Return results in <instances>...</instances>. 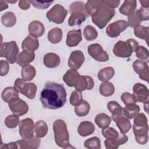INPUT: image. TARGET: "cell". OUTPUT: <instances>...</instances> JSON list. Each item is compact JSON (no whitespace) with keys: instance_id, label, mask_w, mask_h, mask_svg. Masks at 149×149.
Returning a JSON list of instances; mask_svg holds the SVG:
<instances>
[{"instance_id":"cell-12","label":"cell","mask_w":149,"mask_h":149,"mask_svg":"<svg viewBox=\"0 0 149 149\" xmlns=\"http://www.w3.org/2000/svg\"><path fill=\"white\" fill-rule=\"evenodd\" d=\"M34 122L29 118L23 119L19 123V134L23 139H30L34 136Z\"/></svg>"},{"instance_id":"cell-24","label":"cell","mask_w":149,"mask_h":149,"mask_svg":"<svg viewBox=\"0 0 149 149\" xmlns=\"http://www.w3.org/2000/svg\"><path fill=\"white\" fill-rule=\"evenodd\" d=\"M43 62L46 67L48 68H54L59 65L61 59L57 54L49 52L45 54L43 58Z\"/></svg>"},{"instance_id":"cell-38","label":"cell","mask_w":149,"mask_h":149,"mask_svg":"<svg viewBox=\"0 0 149 149\" xmlns=\"http://www.w3.org/2000/svg\"><path fill=\"white\" fill-rule=\"evenodd\" d=\"M34 132L37 137L42 138L45 137L48 133L47 123L43 120L37 121L34 125Z\"/></svg>"},{"instance_id":"cell-25","label":"cell","mask_w":149,"mask_h":149,"mask_svg":"<svg viewBox=\"0 0 149 149\" xmlns=\"http://www.w3.org/2000/svg\"><path fill=\"white\" fill-rule=\"evenodd\" d=\"M39 42L37 38L31 36H27L22 41V49L31 51H36L38 48Z\"/></svg>"},{"instance_id":"cell-52","label":"cell","mask_w":149,"mask_h":149,"mask_svg":"<svg viewBox=\"0 0 149 149\" xmlns=\"http://www.w3.org/2000/svg\"><path fill=\"white\" fill-rule=\"evenodd\" d=\"M30 5L31 3L30 2V1H19V5L18 6H19V8L23 10H27L30 7Z\"/></svg>"},{"instance_id":"cell-3","label":"cell","mask_w":149,"mask_h":149,"mask_svg":"<svg viewBox=\"0 0 149 149\" xmlns=\"http://www.w3.org/2000/svg\"><path fill=\"white\" fill-rule=\"evenodd\" d=\"M133 131L137 143L146 144L148 139V126L147 118L143 113H139L134 117L133 125Z\"/></svg>"},{"instance_id":"cell-40","label":"cell","mask_w":149,"mask_h":149,"mask_svg":"<svg viewBox=\"0 0 149 149\" xmlns=\"http://www.w3.org/2000/svg\"><path fill=\"white\" fill-rule=\"evenodd\" d=\"M149 27L143 26H138L134 27V34L138 38L146 40L147 44L148 41Z\"/></svg>"},{"instance_id":"cell-29","label":"cell","mask_w":149,"mask_h":149,"mask_svg":"<svg viewBox=\"0 0 149 149\" xmlns=\"http://www.w3.org/2000/svg\"><path fill=\"white\" fill-rule=\"evenodd\" d=\"M115 74V70L112 67L108 66L101 69L98 73V79L103 82L108 81Z\"/></svg>"},{"instance_id":"cell-47","label":"cell","mask_w":149,"mask_h":149,"mask_svg":"<svg viewBox=\"0 0 149 149\" xmlns=\"http://www.w3.org/2000/svg\"><path fill=\"white\" fill-rule=\"evenodd\" d=\"M101 133L106 139H115L119 135V133L113 127L109 126L107 128L102 129Z\"/></svg>"},{"instance_id":"cell-44","label":"cell","mask_w":149,"mask_h":149,"mask_svg":"<svg viewBox=\"0 0 149 149\" xmlns=\"http://www.w3.org/2000/svg\"><path fill=\"white\" fill-rule=\"evenodd\" d=\"M5 126L10 129H13L17 126L19 122V116L16 115H10L6 117L4 121Z\"/></svg>"},{"instance_id":"cell-7","label":"cell","mask_w":149,"mask_h":149,"mask_svg":"<svg viewBox=\"0 0 149 149\" xmlns=\"http://www.w3.org/2000/svg\"><path fill=\"white\" fill-rule=\"evenodd\" d=\"M14 87L29 99H33L36 97L37 87L33 83H26L23 79L17 78L15 81Z\"/></svg>"},{"instance_id":"cell-49","label":"cell","mask_w":149,"mask_h":149,"mask_svg":"<svg viewBox=\"0 0 149 149\" xmlns=\"http://www.w3.org/2000/svg\"><path fill=\"white\" fill-rule=\"evenodd\" d=\"M136 56L141 60H147L148 58V51L143 46H139L136 51Z\"/></svg>"},{"instance_id":"cell-2","label":"cell","mask_w":149,"mask_h":149,"mask_svg":"<svg viewBox=\"0 0 149 149\" xmlns=\"http://www.w3.org/2000/svg\"><path fill=\"white\" fill-rule=\"evenodd\" d=\"M85 10L91 20L99 29H104L114 16L115 10L109 8L105 0H88L85 4Z\"/></svg>"},{"instance_id":"cell-55","label":"cell","mask_w":149,"mask_h":149,"mask_svg":"<svg viewBox=\"0 0 149 149\" xmlns=\"http://www.w3.org/2000/svg\"><path fill=\"white\" fill-rule=\"evenodd\" d=\"M0 8H1L0 11H2L4 9H7L8 8V5L6 1L1 0L0 1Z\"/></svg>"},{"instance_id":"cell-15","label":"cell","mask_w":149,"mask_h":149,"mask_svg":"<svg viewBox=\"0 0 149 149\" xmlns=\"http://www.w3.org/2000/svg\"><path fill=\"white\" fill-rule=\"evenodd\" d=\"M94 86V82L93 78L89 76L79 75L76 79L74 87L79 91L84 90H90L93 88Z\"/></svg>"},{"instance_id":"cell-50","label":"cell","mask_w":149,"mask_h":149,"mask_svg":"<svg viewBox=\"0 0 149 149\" xmlns=\"http://www.w3.org/2000/svg\"><path fill=\"white\" fill-rule=\"evenodd\" d=\"M31 4L34 7L39 9H45L48 8L50 5L53 3V1H30Z\"/></svg>"},{"instance_id":"cell-54","label":"cell","mask_w":149,"mask_h":149,"mask_svg":"<svg viewBox=\"0 0 149 149\" xmlns=\"http://www.w3.org/2000/svg\"><path fill=\"white\" fill-rule=\"evenodd\" d=\"M1 148H7V149H10V148H14V149H16L18 148V146L15 142H11L8 144H3L2 143V144L1 146Z\"/></svg>"},{"instance_id":"cell-17","label":"cell","mask_w":149,"mask_h":149,"mask_svg":"<svg viewBox=\"0 0 149 149\" xmlns=\"http://www.w3.org/2000/svg\"><path fill=\"white\" fill-rule=\"evenodd\" d=\"M20 149H35L39 148L41 143L40 139L33 136L30 139H23L16 141Z\"/></svg>"},{"instance_id":"cell-6","label":"cell","mask_w":149,"mask_h":149,"mask_svg":"<svg viewBox=\"0 0 149 149\" xmlns=\"http://www.w3.org/2000/svg\"><path fill=\"white\" fill-rule=\"evenodd\" d=\"M0 56L4 57L8 62L13 64L16 62L19 55V48L15 41L1 43Z\"/></svg>"},{"instance_id":"cell-20","label":"cell","mask_w":149,"mask_h":149,"mask_svg":"<svg viewBox=\"0 0 149 149\" xmlns=\"http://www.w3.org/2000/svg\"><path fill=\"white\" fill-rule=\"evenodd\" d=\"M35 58V53L34 51L29 50H23L17 56L16 63L21 67H23L32 62Z\"/></svg>"},{"instance_id":"cell-1","label":"cell","mask_w":149,"mask_h":149,"mask_svg":"<svg viewBox=\"0 0 149 149\" xmlns=\"http://www.w3.org/2000/svg\"><path fill=\"white\" fill-rule=\"evenodd\" d=\"M66 96V91L63 85L49 81L41 91L40 100L45 108L57 109L65 104Z\"/></svg>"},{"instance_id":"cell-22","label":"cell","mask_w":149,"mask_h":149,"mask_svg":"<svg viewBox=\"0 0 149 149\" xmlns=\"http://www.w3.org/2000/svg\"><path fill=\"white\" fill-rule=\"evenodd\" d=\"M107 107L111 113L112 118L114 122H115L119 118L124 115L123 108L116 101H109L107 104Z\"/></svg>"},{"instance_id":"cell-10","label":"cell","mask_w":149,"mask_h":149,"mask_svg":"<svg viewBox=\"0 0 149 149\" xmlns=\"http://www.w3.org/2000/svg\"><path fill=\"white\" fill-rule=\"evenodd\" d=\"M9 109L14 115L17 116H22L29 111V105L23 100L19 97H16L8 102Z\"/></svg>"},{"instance_id":"cell-57","label":"cell","mask_w":149,"mask_h":149,"mask_svg":"<svg viewBox=\"0 0 149 149\" xmlns=\"http://www.w3.org/2000/svg\"><path fill=\"white\" fill-rule=\"evenodd\" d=\"M6 2H9V3H16V2H17V1H7Z\"/></svg>"},{"instance_id":"cell-35","label":"cell","mask_w":149,"mask_h":149,"mask_svg":"<svg viewBox=\"0 0 149 149\" xmlns=\"http://www.w3.org/2000/svg\"><path fill=\"white\" fill-rule=\"evenodd\" d=\"M21 74L22 77L24 80L30 81L35 77L36 74V70L33 66L27 65L22 67Z\"/></svg>"},{"instance_id":"cell-43","label":"cell","mask_w":149,"mask_h":149,"mask_svg":"<svg viewBox=\"0 0 149 149\" xmlns=\"http://www.w3.org/2000/svg\"><path fill=\"white\" fill-rule=\"evenodd\" d=\"M84 146L88 149H100L101 141L97 137H93L87 139L84 143Z\"/></svg>"},{"instance_id":"cell-4","label":"cell","mask_w":149,"mask_h":149,"mask_svg":"<svg viewBox=\"0 0 149 149\" xmlns=\"http://www.w3.org/2000/svg\"><path fill=\"white\" fill-rule=\"evenodd\" d=\"M55 141L58 146L63 148H73L69 143V134L66 123L62 119H57L53 123Z\"/></svg>"},{"instance_id":"cell-18","label":"cell","mask_w":149,"mask_h":149,"mask_svg":"<svg viewBox=\"0 0 149 149\" xmlns=\"http://www.w3.org/2000/svg\"><path fill=\"white\" fill-rule=\"evenodd\" d=\"M128 140V137L120 132L118 136L115 139H106L104 141L105 148L107 149H116L120 145L126 143Z\"/></svg>"},{"instance_id":"cell-36","label":"cell","mask_w":149,"mask_h":149,"mask_svg":"<svg viewBox=\"0 0 149 149\" xmlns=\"http://www.w3.org/2000/svg\"><path fill=\"white\" fill-rule=\"evenodd\" d=\"M2 24L7 27H11L16 23V17L12 12H7L3 13L1 17Z\"/></svg>"},{"instance_id":"cell-30","label":"cell","mask_w":149,"mask_h":149,"mask_svg":"<svg viewBox=\"0 0 149 149\" xmlns=\"http://www.w3.org/2000/svg\"><path fill=\"white\" fill-rule=\"evenodd\" d=\"M80 74L77 70H68L63 76V80L69 87H74V83Z\"/></svg>"},{"instance_id":"cell-13","label":"cell","mask_w":149,"mask_h":149,"mask_svg":"<svg viewBox=\"0 0 149 149\" xmlns=\"http://www.w3.org/2000/svg\"><path fill=\"white\" fill-rule=\"evenodd\" d=\"M132 65L134 72L139 74L140 79L148 82L149 68L147 62L141 59H137L133 62Z\"/></svg>"},{"instance_id":"cell-56","label":"cell","mask_w":149,"mask_h":149,"mask_svg":"<svg viewBox=\"0 0 149 149\" xmlns=\"http://www.w3.org/2000/svg\"><path fill=\"white\" fill-rule=\"evenodd\" d=\"M140 3H141L142 8H148L149 7V1H140Z\"/></svg>"},{"instance_id":"cell-26","label":"cell","mask_w":149,"mask_h":149,"mask_svg":"<svg viewBox=\"0 0 149 149\" xmlns=\"http://www.w3.org/2000/svg\"><path fill=\"white\" fill-rule=\"evenodd\" d=\"M137 7V1L136 0H126L120 7L119 12L125 16H129L136 9Z\"/></svg>"},{"instance_id":"cell-46","label":"cell","mask_w":149,"mask_h":149,"mask_svg":"<svg viewBox=\"0 0 149 149\" xmlns=\"http://www.w3.org/2000/svg\"><path fill=\"white\" fill-rule=\"evenodd\" d=\"M69 11L71 13L75 12H82L88 16V15L85 10V5L81 1H76L71 3L69 6Z\"/></svg>"},{"instance_id":"cell-42","label":"cell","mask_w":149,"mask_h":149,"mask_svg":"<svg viewBox=\"0 0 149 149\" xmlns=\"http://www.w3.org/2000/svg\"><path fill=\"white\" fill-rule=\"evenodd\" d=\"M83 36L87 41H93L97 38L98 32L93 26L87 25L84 29Z\"/></svg>"},{"instance_id":"cell-14","label":"cell","mask_w":149,"mask_h":149,"mask_svg":"<svg viewBox=\"0 0 149 149\" xmlns=\"http://www.w3.org/2000/svg\"><path fill=\"white\" fill-rule=\"evenodd\" d=\"M133 95L137 101L142 103L148 102V90L144 85L140 83H137L133 86Z\"/></svg>"},{"instance_id":"cell-16","label":"cell","mask_w":149,"mask_h":149,"mask_svg":"<svg viewBox=\"0 0 149 149\" xmlns=\"http://www.w3.org/2000/svg\"><path fill=\"white\" fill-rule=\"evenodd\" d=\"M84 56L80 50H76L71 52L68 59V66L71 69L77 70L84 62Z\"/></svg>"},{"instance_id":"cell-31","label":"cell","mask_w":149,"mask_h":149,"mask_svg":"<svg viewBox=\"0 0 149 149\" xmlns=\"http://www.w3.org/2000/svg\"><path fill=\"white\" fill-rule=\"evenodd\" d=\"M16 97H19V91L14 87H7L3 90L1 93L2 99L7 103Z\"/></svg>"},{"instance_id":"cell-32","label":"cell","mask_w":149,"mask_h":149,"mask_svg":"<svg viewBox=\"0 0 149 149\" xmlns=\"http://www.w3.org/2000/svg\"><path fill=\"white\" fill-rule=\"evenodd\" d=\"M94 121L96 125L100 128L102 129L107 128L109 126L111 122V118L105 113H100L96 115Z\"/></svg>"},{"instance_id":"cell-34","label":"cell","mask_w":149,"mask_h":149,"mask_svg":"<svg viewBox=\"0 0 149 149\" xmlns=\"http://www.w3.org/2000/svg\"><path fill=\"white\" fill-rule=\"evenodd\" d=\"M115 122L120 132L124 134L127 133L132 127L130 121L125 115L117 119Z\"/></svg>"},{"instance_id":"cell-19","label":"cell","mask_w":149,"mask_h":149,"mask_svg":"<svg viewBox=\"0 0 149 149\" xmlns=\"http://www.w3.org/2000/svg\"><path fill=\"white\" fill-rule=\"evenodd\" d=\"M82 40L81 29L72 30L67 33L66 44L69 47L77 46Z\"/></svg>"},{"instance_id":"cell-41","label":"cell","mask_w":149,"mask_h":149,"mask_svg":"<svg viewBox=\"0 0 149 149\" xmlns=\"http://www.w3.org/2000/svg\"><path fill=\"white\" fill-rule=\"evenodd\" d=\"M90 106L88 102L85 100H83L81 104L75 107L74 112L79 117L86 116L90 112Z\"/></svg>"},{"instance_id":"cell-21","label":"cell","mask_w":149,"mask_h":149,"mask_svg":"<svg viewBox=\"0 0 149 149\" xmlns=\"http://www.w3.org/2000/svg\"><path fill=\"white\" fill-rule=\"evenodd\" d=\"M29 32L30 36L35 38L42 36L45 32V27L40 21L33 20L29 25Z\"/></svg>"},{"instance_id":"cell-33","label":"cell","mask_w":149,"mask_h":149,"mask_svg":"<svg viewBox=\"0 0 149 149\" xmlns=\"http://www.w3.org/2000/svg\"><path fill=\"white\" fill-rule=\"evenodd\" d=\"M62 30L60 28L54 27L51 29L48 33V40L52 44L60 42L62 38Z\"/></svg>"},{"instance_id":"cell-53","label":"cell","mask_w":149,"mask_h":149,"mask_svg":"<svg viewBox=\"0 0 149 149\" xmlns=\"http://www.w3.org/2000/svg\"><path fill=\"white\" fill-rule=\"evenodd\" d=\"M106 4L111 8L114 9L118 8L120 5V1H113V0H106Z\"/></svg>"},{"instance_id":"cell-11","label":"cell","mask_w":149,"mask_h":149,"mask_svg":"<svg viewBox=\"0 0 149 149\" xmlns=\"http://www.w3.org/2000/svg\"><path fill=\"white\" fill-rule=\"evenodd\" d=\"M87 52L93 59L98 62H107L109 60L108 54L99 44H90L87 48Z\"/></svg>"},{"instance_id":"cell-48","label":"cell","mask_w":149,"mask_h":149,"mask_svg":"<svg viewBox=\"0 0 149 149\" xmlns=\"http://www.w3.org/2000/svg\"><path fill=\"white\" fill-rule=\"evenodd\" d=\"M120 98L125 106L132 104H136L137 102L134 95L128 92L123 93L121 95Z\"/></svg>"},{"instance_id":"cell-45","label":"cell","mask_w":149,"mask_h":149,"mask_svg":"<svg viewBox=\"0 0 149 149\" xmlns=\"http://www.w3.org/2000/svg\"><path fill=\"white\" fill-rule=\"evenodd\" d=\"M83 100L81 91H79L78 90H74L72 92L69 98V101L72 105L76 107L81 104Z\"/></svg>"},{"instance_id":"cell-51","label":"cell","mask_w":149,"mask_h":149,"mask_svg":"<svg viewBox=\"0 0 149 149\" xmlns=\"http://www.w3.org/2000/svg\"><path fill=\"white\" fill-rule=\"evenodd\" d=\"M9 70V65L8 61L1 60L0 61V75L1 76H6Z\"/></svg>"},{"instance_id":"cell-9","label":"cell","mask_w":149,"mask_h":149,"mask_svg":"<svg viewBox=\"0 0 149 149\" xmlns=\"http://www.w3.org/2000/svg\"><path fill=\"white\" fill-rule=\"evenodd\" d=\"M129 26L128 23L125 20H119L109 24L106 28V34L111 38L118 37L122 32Z\"/></svg>"},{"instance_id":"cell-23","label":"cell","mask_w":149,"mask_h":149,"mask_svg":"<svg viewBox=\"0 0 149 149\" xmlns=\"http://www.w3.org/2000/svg\"><path fill=\"white\" fill-rule=\"evenodd\" d=\"M95 131L94 125L90 121L81 122L77 128V132L82 137H86L93 134Z\"/></svg>"},{"instance_id":"cell-5","label":"cell","mask_w":149,"mask_h":149,"mask_svg":"<svg viewBox=\"0 0 149 149\" xmlns=\"http://www.w3.org/2000/svg\"><path fill=\"white\" fill-rule=\"evenodd\" d=\"M139 44L133 38L124 41H118L113 46V52L115 56L120 58H129L133 52H136Z\"/></svg>"},{"instance_id":"cell-28","label":"cell","mask_w":149,"mask_h":149,"mask_svg":"<svg viewBox=\"0 0 149 149\" xmlns=\"http://www.w3.org/2000/svg\"><path fill=\"white\" fill-rule=\"evenodd\" d=\"M86 17L87 16L82 12H73L68 19V24L70 26H80L86 20Z\"/></svg>"},{"instance_id":"cell-27","label":"cell","mask_w":149,"mask_h":149,"mask_svg":"<svg viewBox=\"0 0 149 149\" xmlns=\"http://www.w3.org/2000/svg\"><path fill=\"white\" fill-rule=\"evenodd\" d=\"M128 25L130 27H134L140 26L141 22L144 21L141 9H139L134 11L131 15L127 16Z\"/></svg>"},{"instance_id":"cell-8","label":"cell","mask_w":149,"mask_h":149,"mask_svg":"<svg viewBox=\"0 0 149 149\" xmlns=\"http://www.w3.org/2000/svg\"><path fill=\"white\" fill-rule=\"evenodd\" d=\"M68 14V10L61 5H55L46 13V17L49 22L56 24L62 23Z\"/></svg>"},{"instance_id":"cell-37","label":"cell","mask_w":149,"mask_h":149,"mask_svg":"<svg viewBox=\"0 0 149 149\" xmlns=\"http://www.w3.org/2000/svg\"><path fill=\"white\" fill-rule=\"evenodd\" d=\"M140 111V108L139 105L136 104H132L126 107L123 108V113L124 115L128 118L131 119L137 116Z\"/></svg>"},{"instance_id":"cell-39","label":"cell","mask_w":149,"mask_h":149,"mask_svg":"<svg viewBox=\"0 0 149 149\" xmlns=\"http://www.w3.org/2000/svg\"><path fill=\"white\" fill-rule=\"evenodd\" d=\"M100 93L104 97H109L113 94L115 87L113 84L109 81L103 82L100 86Z\"/></svg>"}]
</instances>
